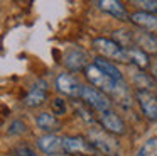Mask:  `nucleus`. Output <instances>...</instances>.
Returning a JSON list of instances; mask_svg holds the SVG:
<instances>
[{
	"label": "nucleus",
	"instance_id": "f257e3e1",
	"mask_svg": "<svg viewBox=\"0 0 157 156\" xmlns=\"http://www.w3.org/2000/svg\"><path fill=\"white\" fill-rule=\"evenodd\" d=\"M85 76L88 78L90 85L95 88H98L100 92H105V93H110V95H120V90L125 92V87L123 83H117L113 78H110L106 73H103L95 63L88 64L85 70Z\"/></svg>",
	"mask_w": 157,
	"mask_h": 156
},
{
	"label": "nucleus",
	"instance_id": "f03ea898",
	"mask_svg": "<svg viewBox=\"0 0 157 156\" xmlns=\"http://www.w3.org/2000/svg\"><path fill=\"white\" fill-rule=\"evenodd\" d=\"M86 141L91 144L95 151L101 153L105 156H118V142L115 141L108 131L101 127H91L86 134Z\"/></svg>",
	"mask_w": 157,
	"mask_h": 156
},
{
	"label": "nucleus",
	"instance_id": "7ed1b4c3",
	"mask_svg": "<svg viewBox=\"0 0 157 156\" xmlns=\"http://www.w3.org/2000/svg\"><path fill=\"white\" fill-rule=\"evenodd\" d=\"M93 47L95 51L100 54V58H105L108 61H120V63H128V54L127 49L122 47L115 39H110V37H96L93 41Z\"/></svg>",
	"mask_w": 157,
	"mask_h": 156
},
{
	"label": "nucleus",
	"instance_id": "20e7f679",
	"mask_svg": "<svg viewBox=\"0 0 157 156\" xmlns=\"http://www.w3.org/2000/svg\"><path fill=\"white\" fill-rule=\"evenodd\" d=\"M81 100L101 114L110 110V100L103 95V92H100L98 88L91 87V85H83L81 87Z\"/></svg>",
	"mask_w": 157,
	"mask_h": 156
},
{
	"label": "nucleus",
	"instance_id": "39448f33",
	"mask_svg": "<svg viewBox=\"0 0 157 156\" xmlns=\"http://www.w3.org/2000/svg\"><path fill=\"white\" fill-rule=\"evenodd\" d=\"M91 151H95V149L81 136H68V138H63V153H66V154L90 156Z\"/></svg>",
	"mask_w": 157,
	"mask_h": 156
},
{
	"label": "nucleus",
	"instance_id": "423d86ee",
	"mask_svg": "<svg viewBox=\"0 0 157 156\" xmlns=\"http://www.w3.org/2000/svg\"><path fill=\"white\" fill-rule=\"evenodd\" d=\"M81 87L83 85L68 73H61L56 78V90L69 98H81Z\"/></svg>",
	"mask_w": 157,
	"mask_h": 156
},
{
	"label": "nucleus",
	"instance_id": "0eeeda50",
	"mask_svg": "<svg viewBox=\"0 0 157 156\" xmlns=\"http://www.w3.org/2000/svg\"><path fill=\"white\" fill-rule=\"evenodd\" d=\"M137 102L144 115L150 121H157V97L149 90H137Z\"/></svg>",
	"mask_w": 157,
	"mask_h": 156
},
{
	"label": "nucleus",
	"instance_id": "6e6552de",
	"mask_svg": "<svg viewBox=\"0 0 157 156\" xmlns=\"http://www.w3.org/2000/svg\"><path fill=\"white\" fill-rule=\"evenodd\" d=\"M100 122H101L103 129H105V131H108L110 134L122 136V134H125V131H127L125 122H123L122 117H120L117 112H113V110L103 112V114L100 115Z\"/></svg>",
	"mask_w": 157,
	"mask_h": 156
},
{
	"label": "nucleus",
	"instance_id": "1a4fd4ad",
	"mask_svg": "<svg viewBox=\"0 0 157 156\" xmlns=\"http://www.w3.org/2000/svg\"><path fill=\"white\" fill-rule=\"evenodd\" d=\"M63 63H64V66L68 68L69 71H85L86 70V54L83 49H79V47H73V49H69L68 53L64 54V60H63Z\"/></svg>",
	"mask_w": 157,
	"mask_h": 156
},
{
	"label": "nucleus",
	"instance_id": "9d476101",
	"mask_svg": "<svg viewBox=\"0 0 157 156\" xmlns=\"http://www.w3.org/2000/svg\"><path fill=\"white\" fill-rule=\"evenodd\" d=\"M130 22L135 24L137 27L147 31V32L154 34L157 32V17L154 14H149V12H142V10H137L130 15Z\"/></svg>",
	"mask_w": 157,
	"mask_h": 156
},
{
	"label": "nucleus",
	"instance_id": "9b49d317",
	"mask_svg": "<svg viewBox=\"0 0 157 156\" xmlns=\"http://www.w3.org/2000/svg\"><path fill=\"white\" fill-rule=\"evenodd\" d=\"M46 97H48L46 85L44 83H37V85H34L27 93H25V97H24V100H22V102H24L25 107L36 109V107H41V105L44 104Z\"/></svg>",
	"mask_w": 157,
	"mask_h": 156
},
{
	"label": "nucleus",
	"instance_id": "f8f14e48",
	"mask_svg": "<svg viewBox=\"0 0 157 156\" xmlns=\"http://www.w3.org/2000/svg\"><path fill=\"white\" fill-rule=\"evenodd\" d=\"M95 3L98 5L100 10L117 17V19H120V20L128 19L130 20V17L127 15V10H125V7H123V3L118 2V0H98V2H95Z\"/></svg>",
	"mask_w": 157,
	"mask_h": 156
},
{
	"label": "nucleus",
	"instance_id": "ddd939ff",
	"mask_svg": "<svg viewBox=\"0 0 157 156\" xmlns=\"http://www.w3.org/2000/svg\"><path fill=\"white\" fill-rule=\"evenodd\" d=\"M37 146L46 154H56V153L63 151V139L58 138L56 134H44L37 139Z\"/></svg>",
	"mask_w": 157,
	"mask_h": 156
},
{
	"label": "nucleus",
	"instance_id": "4468645a",
	"mask_svg": "<svg viewBox=\"0 0 157 156\" xmlns=\"http://www.w3.org/2000/svg\"><path fill=\"white\" fill-rule=\"evenodd\" d=\"M36 124H37L39 129L46 131L48 134H52V132H56V131L61 129L58 117H56L54 114H49V112H42V114H39L37 119H36Z\"/></svg>",
	"mask_w": 157,
	"mask_h": 156
},
{
	"label": "nucleus",
	"instance_id": "2eb2a0df",
	"mask_svg": "<svg viewBox=\"0 0 157 156\" xmlns=\"http://www.w3.org/2000/svg\"><path fill=\"white\" fill-rule=\"evenodd\" d=\"M95 64L103 71V73H106L110 78H113L117 83H123V75H122V71L117 68L115 63H112V61H108V60H105V58H100L98 56L95 60Z\"/></svg>",
	"mask_w": 157,
	"mask_h": 156
},
{
	"label": "nucleus",
	"instance_id": "dca6fc26",
	"mask_svg": "<svg viewBox=\"0 0 157 156\" xmlns=\"http://www.w3.org/2000/svg\"><path fill=\"white\" fill-rule=\"evenodd\" d=\"M139 49H142L144 53H157V36L150 32H140L135 37Z\"/></svg>",
	"mask_w": 157,
	"mask_h": 156
},
{
	"label": "nucleus",
	"instance_id": "f3484780",
	"mask_svg": "<svg viewBox=\"0 0 157 156\" xmlns=\"http://www.w3.org/2000/svg\"><path fill=\"white\" fill-rule=\"evenodd\" d=\"M127 54H128L130 63L135 64L140 70H144V68H147L150 64V60H149V56H147V53H144L139 47H128V49H127Z\"/></svg>",
	"mask_w": 157,
	"mask_h": 156
},
{
	"label": "nucleus",
	"instance_id": "a211bd4d",
	"mask_svg": "<svg viewBox=\"0 0 157 156\" xmlns=\"http://www.w3.org/2000/svg\"><path fill=\"white\" fill-rule=\"evenodd\" d=\"M133 83H135V87H139V90H149V92L155 85L152 78L147 73H144V71H139V73L133 75Z\"/></svg>",
	"mask_w": 157,
	"mask_h": 156
},
{
	"label": "nucleus",
	"instance_id": "6ab92c4d",
	"mask_svg": "<svg viewBox=\"0 0 157 156\" xmlns=\"http://www.w3.org/2000/svg\"><path fill=\"white\" fill-rule=\"evenodd\" d=\"M115 41L120 44L122 47H125V49H128V44L130 41H132V34H130V31H115Z\"/></svg>",
	"mask_w": 157,
	"mask_h": 156
},
{
	"label": "nucleus",
	"instance_id": "aec40b11",
	"mask_svg": "<svg viewBox=\"0 0 157 156\" xmlns=\"http://www.w3.org/2000/svg\"><path fill=\"white\" fill-rule=\"evenodd\" d=\"M135 3L142 9V12H149V14L157 12V2L155 0H137Z\"/></svg>",
	"mask_w": 157,
	"mask_h": 156
},
{
	"label": "nucleus",
	"instance_id": "412c9836",
	"mask_svg": "<svg viewBox=\"0 0 157 156\" xmlns=\"http://www.w3.org/2000/svg\"><path fill=\"white\" fill-rule=\"evenodd\" d=\"M52 114L54 115H64L66 114V102L61 97L52 100Z\"/></svg>",
	"mask_w": 157,
	"mask_h": 156
},
{
	"label": "nucleus",
	"instance_id": "4be33fe9",
	"mask_svg": "<svg viewBox=\"0 0 157 156\" xmlns=\"http://www.w3.org/2000/svg\"><path fill=\"white\" fill-rule=\"evenodd\" d=\"M25 132V124L22 121H14L9 127V134H22Z\"/></svg>",
	"mask_w": 157,
	"mask_h": 156
},
{
	"label": "nucleus",
	"instance_id": "5701e85b",
	"mask_svg": "<svg viewBox=\"0 0 157 156\" xmlns=\"http://www.w3.org/2000/svg\"><path fill=\"white\" fill-rule=\"evenodd\" d=\"M14 156H37V154L31 148H27V146H19L14 151Z\"/></svg>",
	"mask_w": 157,
	"mask_h": 156
},
{
	"label": "nucleus",
	"instance_id": "b1692460",
	"mask_svg": "<svg viewBox=\"0 0 157 156\" xmlns=\"http://www.w3.org/2000/svg\"><path fill=\"white\" fill-rule=\"evenodd\" d=\"M154 142H155V139H150V141L139 151V154H137V156H147V151H149V148H152V146H154Z\"/></svg>",
	"mask_w": 157,
	"mask_h": 156
},
{
	"label": "nucleus",
	"instance_id": "393cba45",
	"mask_svg": "<svg viewBox=\"0 0 157 156\" xmlns=\"http://www.w3.org/2000/svg\"><path fill=\"white\" fill-rule=\"evenodd\" d=\"M152 75H154V78L157 80V63L154 64V68H152Z\"/></svg>",
	"mask_w": 157,
	"mask_h": 156
}]
</instances>
